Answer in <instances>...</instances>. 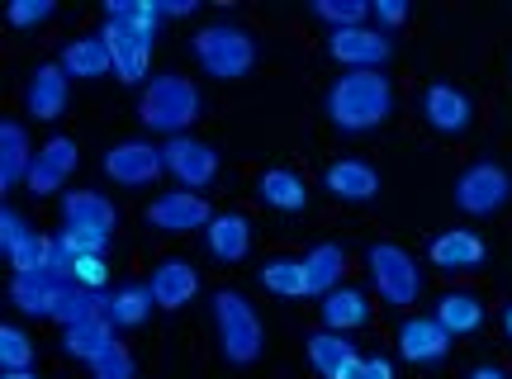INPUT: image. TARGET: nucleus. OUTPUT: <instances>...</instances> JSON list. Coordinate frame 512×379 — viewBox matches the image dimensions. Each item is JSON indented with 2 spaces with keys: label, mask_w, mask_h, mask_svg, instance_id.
<instances>
[{
  "label": "nucleus",
  "mask_w": 512,
  "mask_h": 379,
  "mask_svg": "<svg viewBox=\"0 0 512 379\" xmlns=\"http://www.w3.org/2000/svg\"><path fill=\"white\" fill-rule=\"evenodd\" d=\"M152 308H157V299H152V285L105 289V318H110L119 332H128V327H143L147 318H152Z\"/></svg>",
  "instance_id": "7c9ffc66"
},
{
  "label": "nucleus",
  "mask_w": 512,
  "mask_h": 379,
  "mask_svg": "<svg viewBox=\"0 0 512 379\" xmlns=\"http://www.w3.org/2000/svg\"><path fill=\"white\" fill-rule=\"evenodd\" d=\"M190 53H195L204 76H214V81H242L256 67V38L242 24H233V19H214V24H200L190 34Z\"/></svg>",
  "instance_id": "7ed1b4c3"
},
{
  "label": "nucleus",
  "mask_w": 512,
  "mask_h": 379,
  "mask_svg": "<svg viewBox=\"0 0 512 379\" xmlns=\"http://www.w3.org/2000/svg\"><path fill=\"white\" fill-rule=\"evenodd\" d=\"M147 223L157 228V233H171V237H185V233H200L214 223V209H209V199L195 195V190H166L147 204Z\"/></svg>",
  "instance_id": "9b49d317"
},
{
  "label": "nucleus",
  "mask_w": 512,
  "mask_h": 379,
  "mask_svg": "<svg viewBox=\"0 0 512 379\" xmlns=\"http://www.w3.org/2000/svg\"><path fill=\"white\" fill-rule=\"evenodd\" d=\"M512 199V176L498 162H475L456 176V209L470 218L498 214Z\"/></svg>",
  "instance_id": "423d86ee"
},
{
  "label": "nucleus",
  "mask_w": 512,
  "mask_h": 379,
  "mask_svg": "<svg viewBox=\"0 0 512 379\" xmlns=\"http://www.w3.org/2000/svg\"><path fill=\"white\" fill-rule=\"evenodd\" d=\"M152 299L162 313H181L195 294H200V271L185 261V256H162L157 266H152Z\"/></svg>",
  "instance_id": "f3484780"
},
{
  "label": "nucleus",
  "mask_w": 512,
  "mask_h": 379,
  "mask_svg": "<svg viewBox=\"0 0 512 379\" xmlns=\"http://www.w3.org/2000/svg\"><path fill=\"white\" fill-rule=\"evenodd\" d=\"M328 57L342 62V72H384V62L394 57V38L384 29L356 24V29H332L328 34Z\"/></svg>",
  "instance_id": "1a4fd4ad"
},
{
  "label": "nucleus",
  "mask_w": 512,
  "mask_h": 379,
  "mask_svg": "<svg viewBox=\"0 0 512 379\" xmlns=\"http://www.w3.org/2000/svg\"><path fill=\"white\" fill-rule=\"evenodd\" d=\"M0 370H34V342L15 323H0Z\"/></svg>",
  "instance_id": "72a5a7b5"
},
{
  "label": "nucleus",
  "mask_w": 512,
  "mask_h": 379,
  "mask_svg": "<svg viewBox=\"0 0 512 379\" xmlns=\"http://www.w3.org/2000/svg\"><path fill=\"white\" fill-rule=\"evenodd\" d=\"M91 379H138V361H133V351L124 342H114L100 361L91 365Z\"/></svg>",
  "instance_id": "c9c22d12"
},
{
  "label": "nucleus",
  "mask_w": 512,
  "mask_h": 379,
  "mask_svg": "<svg viewBox=\"0 0 512 379\" xmlns=\"http://www.w3.org/2000/svg\"><path fill=\"white\" fill-rule=\"evenodd\" d=\"M0 379H38L34 370H0Z\"/></svg>",
  "instance_id": "a18cd8bd"
},
{
  "label": "nucleus",
  "mask_w": 512,
  "mask_h": 379,
  "mask_svg": "<svg viewBox=\"0 0 512 379\" xmlns=\"http://www.w3.org/2000/svg\"><path fill=\"white\" fill-rule=\"evenodd\" d=\"M100 38L110 43V57H114V81L124 86H147L152 81V43L157 38L133 29L124 19H105L100 24Z\"/></svg>",
  "instance_id": "0eeeda50"
},
{
  "label": "nucleus",
  "mask_w": 512,
  "mask_h": 379,
  "mask_svg": "<svg viewBox=\"0 0 512 379\" xmlns=\"http://www.w3.org/2000/svg\"><path fill=\"white\" fill-rule=\"evenodd\" d=\"M313 15L323 19V24H332V29H356V24L370 19V5L366 0H318Z\"/></svg>",
  "instance_id": "f704fd0d"
},
{
  "label": "nucleus",
  "mask_w": 512,
  "mask_h": 379,
  "mask_svg": "<svg viewBox=\"0 0 512 379\" xmlns=\"http://www.w3.org/2000/svg\"><path fill=\"white\" fill-rule=\"evenodd\" d=\"M342 271H347V252L337 242H313L304 252V275H309V299H323L342 285Z\"/></svg>",
  "instance_id": "cd10ccee"
},
{
  "label": "nucleus",
  "mask_w": 512,
  "mask_h": 379,
  "mask_svg": "<svg viewBox=\"0 0 512 379\" xmlns=\"http://www.w3.org/2000/svg\"><path fill=\"white\" fill-rule=\"evenodd\" d=\"M57 266V233H29L10 256V271L15 275H53Z\"/></svg>",
  "instance_id": "2f4dec72"
},
{
  "label": "nucleus",
  "mask_w": 512,
  "mask_h": 379,
  "mask_svg": "<svg viewBox=\"0 0 512 379\" xmlns=\"http://www.w3.org/2000/svg\"><path fill=\"white\" fill-rule=\"evenodd\" d=\"M162 5V19H185L195 15V0H157Z\"/></svg>",
  "instance_id": "37998d69"
},
{
  "label": "nucleus",
  "mask_w": 512,
  "mask_h": 379,
  "mask_svg": "<svg viewBox=\"0 0 512 379\" xmlns=\"http://www.w3.org/2000/svg\"><path fill=\"white\" fill-rule=\"evenodd\" d=\"M318 318L328 332H356L370 323V294L356 285H337L332 294L318 299Z\"/></svg>",
  "instance_id": "b1692460"
},
{
  "label": "nucleus",
  "mask_w": 512,
  "mask_h": 379,
  "mask_svg": "<svg viewBox=\"0 0 512 379\" xmlns=\"http://www.w3.org/2000/svg\"><path fill=\"white\" fill-rule=\"evenodd\" d=\"M451 332L432 318V313H408L399 323V356L408 365H441L451 356Z\"/></svg>",
  "instance_id": "4468645a"
},
{
  "label": "nucleus",
  "mask_w": 512,
  "mask_h": 379,
  "mask_svg": "<svg viewBox=\"0 0 512 379\" xmlns=\"http://www.w3.org/2000/svg\"><path fill=\"white\" fill-rule=\"evenodd\" d=\"M62 72L72 76V81H105L114 76V57H110V43L100 34H86V38H72L67 48H62Z\"/></svg>",
  "instance_id": "5701e85b"
},
{
  "label": "nucleus",
  "mask_w": 512,
  "mask_h": 379,
  "mask_svg": "<svg viewBox=\"0 0 512 379\" xmlns=\"http://www.w3.org/2000/svg\"><path fill=\"white\" fill-rule=\"evenodd\" d=\"M304 356H309V365L323 379H361V370H366V356L356 351V342H351L347 332H328V327L309 332Z\"/></svg>",
  "instance_id": "ddd939ff"
},
{
  "label": "nucleus",
  "mask_w": 512,
  "mask_h": 379,
  "mask_svg": "<svg viewBox=\"0 0 512 379\" xmlns=\"http://www.w3.org/2000/svg\"><path fill=\"white\" fill-rule=\"evenodd\" d=\"M91 318H105V289H81V285H72L67 294H62L57 313H53L57 327H76V323H91Z\"/></svg>",
  "instance_id": "473e14b6"
},
{
  "label": "nucleus",
  "mask_w": 512,
  "mask_h": 379,
  "mask_svg": "<svg viewBox=\"0 0 512 379\" xmlns=\"http://www.w3.org/2000/svg\"><path fill=\"white\" fill-rule=\"evenodd\" d=\"M162 152H166V176H176L181 190L204 195V190L214 185V176H219V147L204 143V138H195V133L166 138Z\"/></svg>",
  "instance_id": "9d476101"
},
{
  "label": "nucleus",
  "mask_w": 512,
  "mask_h": 379,
  "mask_svg": "<svg viewBox=\"0 0 512 379\" xmlns=\"http://www.w3.org/2000/svg\"><path fill=\"white\" fill-rule=\"evenodd\" d=\"M503 332H508V342H512V304L503 308Z\"/></svg>",
  "instance_id": "49530a36"
},
{
  "label": "nucleus",
  "mask_w": 512,
  "mask_h": 379,
  "mask_svg": "<svg viewBox=\"0 0 512 379\" xmlns=\"http://www.w3.org/2000/svg\"><path fill=\"white\" fill-rule=\"evenodd\" d=\"M62 228L114 233V204L100 195V190H67V195H62Z\"/></svg>",
  "instance_id": "393cba45"
},
{
  "label": "nucleus",
  "mask_w": 512,
  "mask_h": 379,
  "mask_svg": "<svg viewBox=\"0 0 512 379\" xmlns=\"http://www.w3.org/2000/svg\"><path fill=\"white\" fill-rule=\"evenodd\" d=\"M67 289L72 285H62L53 275H10V304H15L24 318H53Z\"/></svg>",
  "instance_id": "412c9836"
},
{
  "label": "nucleus",
  "mask_w": 512,
  "mask_h": 379,
  "mask_svg": "<svg viewBox=\"0 0 512 379\" xmlns=\"http://www.w3.org/2000/svg\"><path fill=\"white\" fill-rule=\"evenodd\" d=\"M465 379H508V370H503V365H489V361H484V365H475V370H470Z\"/></svg>",
  "instance_id": "c03bdc74"
},
{
  "label": "nucleus",
  "mask_w": 512,
  "mask_h": 379,
  "mask_svg": "<svg viewBox=\"0 0 512 379\" xmlns=\"http://www.w3.org/2000/svg\"><path fill=\"white\" fill-rule=\"evenodd\" d=\"M57 242H62V252H67V256H105L110 233H91V228H62V233H57Z\"/></svg>",
  "instance_id": "e433bc0d"
},
{
  "label": "nucleus",
  "mask_w": 512,
  "mask_h": 379,
  "mask_svg": "<svg viewBox=\"0 0 512 379\" xmlns=\"http://www.w3.org/2000/svg\"><path fill=\"white\" fill-rule=\"evenodd\" d=\"M432 318H437L451 337H470V332L484 327V299L470 294V289H446L437 299V308H432Z\"/></svg>",
  "instance_id": "a878e982"
},
{
  "label": "nucleus",
  "mask_w": 512,
  "mask_h": 379,
  "mask_svg": "<svg viewBox=\"0 0 512 379\" xmlns=\"http://www.w3.org/2000/svg\"><path fill=\"white\" fill-rule=\"evenodd\" d=\"M204 109V95L200 86L181 72H162L152 76L138 95V119H143L147 133H166V138H181L190 133V124L200 119Z\"/></svg>",
  "instance_id": "f03ea898"
},
{
  "label": "nucleus",
  "mask_w": 512,
  "mask_h": 379,
  "mask_svg": "<svg viewBox=\"0 0 512 379\" xmlns=\"http://www.w3.org/2000/svg\"><path fill=\"white\" fill-rule=\"evenodd\" d=\"M53 15H57L53 0H15L5 10V24L10 29H34V24H43V19H53Z\"/></svg>",
  "instance_id": "58836bf2"
},
{
  "label": "nucleus",
  "mask_w": 512,
  "mask_h": 379,
  "mask_svg": "<svg viewBox=\"0 0 512 379\" xmlns=\"http://www.w3.org/2000/svg\"><path fill=\"white\" fill-rule=\"evenodd\" d=\"M399 105V95H394V81L384 72H342L337 81L328 86V119L342 133H370V128H380L389 114Z\"/></svg>",
  "instance_id": "f257e3e1"
},
{
  "label": "nucleus",
  "mask_w": 512,
  "mask_h": 379,
  "mask_svg": "<svg viewBox=\"0 0 512 379\" xmlns=\"http://www.w3.org/2000/svg\"><path fill=\"white\" fill-rule=\"evenodd\" d=\"M366 271H370V285L380 294L389 308H408L422 299V271H418V256L399 247V242H370L366 252Z\"/></svg>",
  "instance_id": "39448f33"
},
{
  "label": "nucleus",
  "mask_w": 512,
  "mask_h": 379,
  "mask_svg": "<svg viewBox=\"0 0 512 379\" xmlns=\"http://www.w3.org/2000/svg\"><path fill=\"white\" fill-rule=\"evenodd\" d=\"M484 256H489V247H484V237H479L475 228H446V233H437L432 247H427V261H432L441 275L475 271V266H484Z\"/></svg>",
  "instance_id": "a211bd4d"
},
{
  "label": "nucleus",
  "mask_w": 512,
  "mask_h": 379,
  "mask_svg": "<svg viewBox=\"0 0 512 379\" xmlns=\"http://www.w3.org/2000/svg\"><path fill=\"white\" fill-rule=\"evenodd\" d=\"M418 114L427 119V128H437V133H446V138H456V133H465V128L475 124V100L460 91V86L437 81V86H427V91L418 95Z\"/></svg>",
  "instance_id": "2eb2a0df"
},
{
  "label": "nucleus",
  "mask_w": 512,
  "mask_h": 379,
  "mask_svg": "<svg viewBox=\"0 0 512 379\" xmlns=\"http://www.w3.org/2000/svg\"><path fill=\"white\" fill-rule=\"evenodd\" d=\"M256 195H261V204H271L280 214H299V209L309 204V185H304V176L290 171V166H271V171L261 176V185H256Z\"/></svg>",
  "instance_id": "c85d7f7f"
},
{
  "label": "nucleus",
  "mask_w": 512,
  "mask_h": 379,
  "mask_svg": "<svg viewBox=\"0 0 512 379\" xmlns=\"http://www.w3.org/2000/svg\"><path fill=\"white\" fill-rule=\"evenodd\" d=\"M67 100H72V76L62 72V62H38L29 86H24V109L38 124H57L67 114Z\"/></svg>",
  "instance_id": "f8f14e48"
},
{
  "label": "nucleus",
  "mask_w": 512,
  "mask_h": 379,
  "mask_svg": "<svg viewBox=\"0 0 512 379\" xmlns=\"http://www.w3.org/2000/svg\"><path fill=\"white\" fill-rule=\"evenodd\" d=\"M361 379H399V365L389 361V356H366V370Z\"/></svg>",
  "instance_id": "79ce46f5"
},
{
  "label": "nucleus",
  "mask_w": 512,
  "mask_h": 379,
  "mask_svg": "<svg viewBox=\"0 0 512 379\" xmlns=\"http://www.w3.org/2000/svg\"><path fill=\"white\" fill-rule=\"evenodd\" d=\"M119 342V327L110 318H91V323H76V327H62V351L72 356V361H86L95 365L110 346Z\"/></svg>",
  "instance_id": "bb28decb"
},
{
  "label": "nucleus",
  "mask_w": 512,
  "mask_h": 379,
  "mask_svg": "<svg viewBox=\"0 0 512 379\" xmlns=\"http://www.w3.org/2000/svg\"><path fill=\"white\" fill-rule=\"evenodd\" d=\"M261 289L275 299H309V275H304V256H266V266L256 271Z\"/></svg>",
  "instance_id": "c756f323"
},
{
  "label": "nucleus",
  "mask_w": 512,
  "mask_h": 379,
  "mask_svg": "<svg viewBox=\"0 0 512 379\" xmlns=\"http://www.w3.org/2000/svg\"><path fill=\"white\" fill-rule=\"evenodd\" d=\"M323 185H328L337 199H347V204H366V199L380 195V171L361 157H342V162H332L323 171Z\"/></svg>",
  "instance_id": "4be33fe9"
},
{
  "label": "nucleus",
  "mask_w": 512,
  "mask_h": 379,
  "mask_svg": "<svg viewBox=\"0 0 512 379\" xmlns=\"http://www.w3.org/2000/svg\"><path fill=\"white\" fill-rule=\"evenodd\" d=\"M76 162H81V152H76V138H67V133L48 138V143L34 152V171H29V195H38V199L57 195L62 185L72 181Z\"/></svg>",
  "instance_id": "dca6fc26"
},
{
  "label": "nucleus",
  "mask_w": 512,
  "mask_h": 379,
  "mask_svg": "<svg viewBox=\"0 0 512 379\" xmlns=\"http://www.w3.org/2000/svg\"><path fill=\"white\" fill-rule=\"evenodd\" d=\"M204 242H209V256L223 261V266H238L252 252V218L247 214H214V223L204 228Z\"/></svg>",
  "instance_id": "6ab92c4d"
},
{
  "label": "nucleus",
  "mask_w": 512,
  "mask_h": 379,
  "mask_svg": "<svg viewBox=\"0 0 512 379\" xmlns=\"http://www.w3.org/2000/svg\"><path fill=\"white\" fill-rule=\"evenodd\" d=\"M29 233H34V228H29V218L19 214L15 204H5V209H0V256L10 261V256H15V247H19V242H24Z\"/></svg>",
  "instance_id": "4c0bfd02"
},
{
  "label": "nucleus",
  "mask_w": 512,
  "mask_h": 379,
  "mask_svg": "<svg viewBox=\"0 0 512 379\" xmlns=\"http://www.w3.org/2000/svg\"><path fill=\"white\" fill-rule=\"evenodd\" d=\"M34 152L38 147H29V128L15 124V119L0 124V190H5V195H10L15 185H29Z\"/></svg>",
  "instance_id": "aec40b11"
},
{
  "label": "nucleus",
  "mask_w": 512,
  "mask_h": 379,
  "mask_svg": "<svg viewBox=\"0 0 512 379\" xmlns=\"http://www.w3.org/2000/svg\"><path fill=\"white\" fill-rule=\"evenodd\" d=\"M166 171V152L162 143H147V138H124L105 152V176L124 190H143V185H157Z\"/></svg>",
  "instance_id": "6e6552de"
},
{
  "label": "nucleus",
  "mask_w": 512,
  "mask_h": 379,
  "mask_svg": "<svg viewBox=\"0 0 512 379\" xmlns=\"http://www.w3.org/2000/svg\"><path fill=\"white\" fill-rule=\"evenodd\" d=\"M370 15L380 19L384 29H399L403 19H408V5H403V0H375V5H370Z\"/></svg>",
  "instance_id": "a19ab883"
},
{
  "label": "nucleus",
  "mask_w": 512,
  "mask_h": 379,
  "mask_svg": "<svg viewBox=\"0 0 512 379\" xmlns=\"http://www.w3.org/2000/svg\"><path fill=\"white\" fill-rule=\"evenodd\" d=\"M72 285H81V289H105L110 285L105 256H72Z\"/></svg>",
  "instance_id": "ea45409f"
},
{
  "label": "nucleus",
  "mask_w": 512,
  "mask_h": 379,
  "mask_svg": "<svg viewBox=\"0 0 512 379\" xmlns=\"http://www.w3.org/2000/svg\"><path fill=\"white\" fill-rule=\"evenodd\" d=\"M214 332H219L223 361L233 365H252L266 346V327H261V313L252 308V299L242 289H219L214 294Z\"/></svg>",
  "instance_id": "20e7f679"
}]
</instances>
